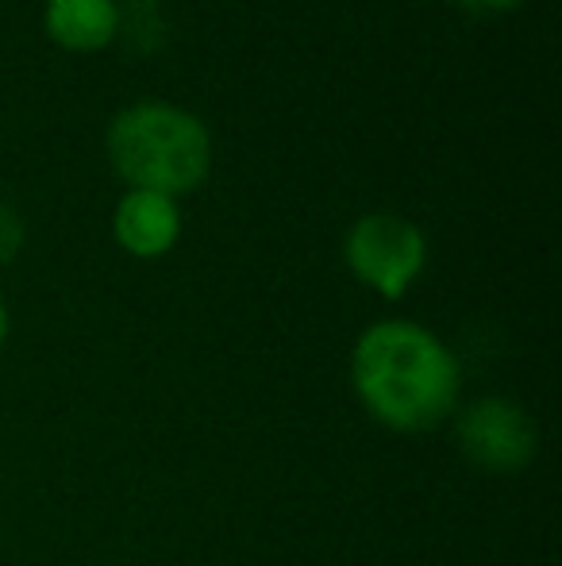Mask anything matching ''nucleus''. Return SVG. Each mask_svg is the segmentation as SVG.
<instances>
[{"mask_svg":"<svg viewBox=\"0 0 562 566\" xmlns=\"http://www.w3.org/2000/svg\"><path fill=\"white\" fill-rule=\"evenodd\" d=\"M351 381L370 417L393 432H427L458 409L463 370L435 332L378 321L354 343Z\"/></svg>","mask_w":562,"mask_h":566,"instance_id":"f257e3e1","label":"nucleus"},{"mask_svg":"<svg viewBox=\"0 0 562 566\" xmlns=\"http://www.w3.org/2000/svg\"><path fill=\"white\" fill-rule=\"evenodd\" d=\"M105 150L128 189L178 201L204 186L212 170V135L204 119L173 101H136L108 124Z\"/></svg>","mask_w":562,"mask_h":566,"instance_id":"f03ea898","label":"nucleus"},{"mask_svg":"<svg viewBox=\"0 0 562 566\" xmlns=\"http://www.w3.org/2000/svg\"><path fill=\"white\" fill-rule=\"evenodd\" d=\"M347 270L385 301H401L427 262V239L397 212H367L343 239Z\"/></svg>","mask_w":562,"mask_h":566,"instance_id":"7ed1b4c3","label":"nucleus"},{"mask_svg":"<svg viewBox=\"0 0 562 566\" xmlns=\"http://www.w3.org/2000/svg\"><path fill=\"white\" fill-rule=\"evenodd\" d=\"M458 448L489 474H517L536 459V420L509 397H481L458 417Z\"/></svg>","mask_w":562,"mask_h":566,"instance_id":"20e7f679","label":"nucleus"},{"mask_svg":"<svg viewBox=\"0 0 562 566\" xmlns=\"http://www.w3.org/2000/svg\"><path fill=\"white\" fill-rule=\"evenodd\" d=\"M113 235L136 259H162L181 239L178 201L166 193H150V189H128L116 201Z\"/></svg>","mask_w":562,"mask_h":566,"instance_id":"39448f33","label":"nucleus"},{"mask_svg":"<svg viewBox=\"0 0 562 566\" xmlns=\"http://www.w3.org/2000/svg\"><path fill=\"white\" fill-rule=\"evenodd\" d=\"M120 4L116 0H46L43 28L62 51L93 54L105 51L120 35Z\"/></svg>","mask_w":562,"mask_h":566,"instance_id":"423d86ee","label":"nucleus"},{"mask_svg":"<svg viewBox=\"0 0 562 566\" xmlns=\"http://www.w3.org/2000/svg\"><path fill=\"white\" fill-rule=\"evenodd\" d=\"M20 247H23V220L15 212V205H8L0 197V266H8L20 254Z\"/></svg>","mask_w":562,"mask_h":566,"instance_id":"0eeeda50","label":"nucleus"},{"mask_svg":"<svg viewBox=\"0 0 562 566\" xmlns=\"http://www.w3.org/2000/svg\"><path fill=\"white\" fill-rule=\"evenodd\" d=\"M458 4L478 15H497V12H512V8H520L524 0H458Z\"/></svg>","mask_w":562,"mask_h":566,"instance_id":"6e6552de","label":"nucleus"},{"mask_svg":"<svg viewBox=\"0 0 562 566\" xmlns=\"http://www.w3.org/2000/svg\"><path fill=\"white\" fill-rule=\"evenodd\" d=\"M8 328H12V321H8V305L0 301V347L8 343Z\"/></svg>","mask_w":562,"mask_h":566,"instance_id":"1a4fd4ad","label":"nucleus"},{"mask_svg":"<svg viewBox=\"0 0 562 566\" xmlns=\"http://www.w3.org/2000/svg\"><path fill=\"white\" fill-rule=\"evenodd\" d=\"M136 4H158V0H136Z\"/></svg>","mask_w":562,"mask_h":566,"instance_id":"9d476101","label":"nucleus"}]
</instances>
